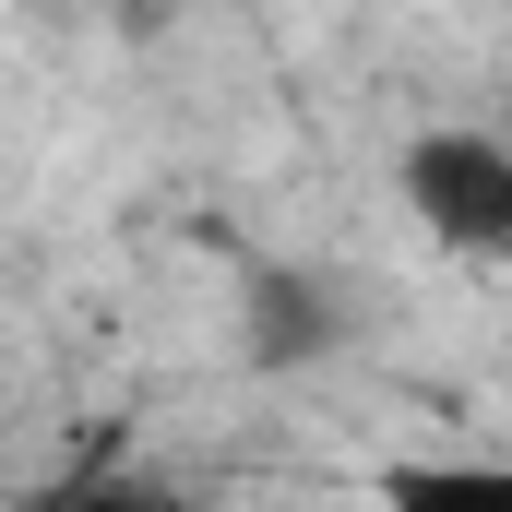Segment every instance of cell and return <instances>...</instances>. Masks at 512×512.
Masks as SVG:
<instances>
[{
  "mask_svg": "<svg viewBox=\"0 0 512 512\" xmlns=\"http://www.w3.org/2000/svg\"><path fill=\"white\" fill-rule=\"evenodd\" d=\"M393 203L417 215V239L465 262H512V131H477V120H441L393 155Z\"/></svg>",
  "mask_w": 512,
  "mask_h": 512,
  "instance_id": "1",
  "label": "cell"
},
{
  "mask_svg": "<svg viewBox=\"0 0 512 512\" xmlns=\"http://www.w3.org/2000/svg\"><path fill=\"white\" fill-rule=\"evenodd\" d=\"M370 512H512V453H393Z\"/></svg>",
  "mask_w": 512,
  "mask_h": 512,
  "instance_id": "2",
  "label": "cell"
},
{
  "mask_svg": "<svg viewBox=\"0 0 512 512\" xmlns=\"http://www.w3.org/2000/svg\"><path fill=\"white\" fill-rule=\"evenodd\" d=\"M48 512H179V501L143 489V477H96V489H72V501H48Z\"/></svg>",
  "mask_w": 512,
  "mask_h": 512,
  "instance_id": "3",
  "label": "cell"
}]
</instances>
